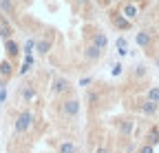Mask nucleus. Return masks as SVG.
<instances>
[{
    "mask_svg": "<svg viewBox=\"0 0 159 153\" xmlns=\"http://www.w3.org/2000/svg\"><path fill=\"white\" fill-rule=\"evenodd\" d=\"M146 73H148V71H146L144 65H137V67L133 69V78H135V80H142V78H146Z\"/></svg>",
    "mask_w": 159,
    "mask_h": 153,
    "instance_id": "20",
    "label": "nucleus"
},
{
    "mask_svg": "<svg viewBox=\"0 0 159 153\" xmlns=\"http://www.w3.org/2000/svg\"><path fill=\"white\" fill-rule=\"evenodd\" d=\"M115 45H117V49H128V42H126V38H124V36H119Z\"/></svg>",
    "mask_w": 159,
    "mask_h": 153,
    "instance_id": "25",
    "label": "nucleus"
},
{
    "mask_svg": "<svg viewBox=\"0 0 159 153\" xmlns=\"http://www.w3.org/2000/svg\"><path fill=\"white\" fill-rule=\"evenodd\" d=\"M111 25H113L117 31H128V29H133V20H128L122 11H111Z\"/></svg>",
    "mask_w": 159,
    "mask_h": 153,
    "instance_id": "4",
    "label": "nucleus"
},
{
    "mask_svg": "<svg viewBox=\"0 0 159 153\" xmlns=\"http://www.w3.org/2000/svg\"><path fill=\"white\" fill-rule=\"evenodd\" d=\"M80 149H77V144L73 142V140H62L57 144V153H77Z\"/></svg>",
    "mask_w": 159,
    "mask_h": 153,
    "instance_id": "15",
    "label": "nucleus"
},
{
    "mask_svg": "<svg viewBox=\"0 0 159 153\" xmlns=\"http://www.w3.org/2000/svg\"><path fill=\"white\" fill-rule=\"evenodd\" d=\"M146 142L152 144V146L159 144V127H150V129H148V133H146Z\"/></svg>",
    "mask_w": 159,
    "mask_h": 153,
    "instance_id": "18",
    "label": "nucleus"
},
{
    "mask_svg": "<svg viewBox=\"0 0 159 153\" xmlns=\"http://www.w3.org/2000/svg\"><path fill=\"white\" fill-rule=\"evenodd\" d=\"M80 100L77 98H66V100H62L60 102V113H62L64 118H69V120H73V118H77L80 116Z\"/></svg>",
    "mask_w": 159,
    "mask_h": 153,
    "instance_id": "2",
    "label": "nucleus"
},
{
    "mask_svg": "<svg viewBox=\"0 0 159 153\" xmlns=\"http://www.w3.org/2000/svg\"><path fill=\"white\" fill-rule=\"evenodd\" d=\"M137 153H155V146L152 144H148V142H144L142 146H139V151Z\"/></svg>",
    "mask_w": 159,
    "mask_h": 153,
    "instance_id": "24",
    "label": "nucleus"
},
{
    "mask_svg": "<svg viewBox=\"0 0 159 153\" xmlns=\"http://www.w3.org/2000/svg\"><path fill=\"white\" fill-rule=\"evenodd\" d=\"M20 51H22V49H20V45L13 40V38L5 40V53H7V58H9V60H16L18 55H20Z\"/></svg>",
    "mask_w": 159,
    "mask_h": 153,
    "instance_id": "9",
    "label": "nucleus"
},
{
    "mask_svg": "<svg viewBox=\"0 0 159 153\" xmlns=\"http://www.w3.org/2000/svg\"><path fill=\"white\" fill-rule=\"evenodd\" d=\"M122 69H124L122 65H115V67H113V75H119V73H122Z\"/></svg>",
    "mask_w": 159,
    "mask_h": 153,
    "instance_id": "27",
    "label": "nucleus"
},
{
    "mask_svg": "<svg viewBox=\"0 0 159 153\" xmlns=\"http://www.w3.org/2000/svg\"><path fill=\"white\" fill-rule=\"evenodd\" d=\"M33 49H35V40H33V38H29V40L25 42V47H22V51H25V53H33Z\"/></svg>",
    "mask_w": 159,
    "mask_h": 153,
    "instance_id": "22",
    "label": "nucleus"
},
{
    "mask_svg": "<svg viewBox=\"0 0 159 153\" xmlns=\"http://www.w3.org/2000/svg\"><path fill=\"white\" fill-rule=\"evenodd\" d=\"M117 129H119V133H122V136H130L133 129H135V122H133L130 118H124V120L117 122Z\"/></svg>",
    "mask_w": 159,
    "mask_h": 153,
    "instance_id": "14",
    "label": "nucleus"
},
{
    "mask_svg": "<svg viewBox=\"0 0 159 153\" xmlns=\"http://www.w3.org/2000/svg\"><path fill=\"white\" fill-rule=\"evenodd\" d=\"M31 67H33V55H31V53H25V65L20 67L18 73H20V75H27V73L31 71Z\"/></svg>",
    "mask_w": 159,
    "mask_h": 153,
    "instance_id": "19",
    "label": "nucleus"
},
{
    "mask_svg": "<svg viewBox=\"0 0 159 153\" xmlns=\"http://www.w3.org/2000/svg\"><path fill=\"white\" fill-rule=\"evenodd\" d=\"M95 153H108V146H99V149H97Z\"/></svg>",
    "mask_w": 159,
    "mask_h": 153,
    "instance_id": "28",
    "label": "nucleus"
},
{
    "mask_svg": "<svg viewBox=\"0 0 159 153\" xmlns=\"http://www.w3.org/2000/svg\"><path fill=\"white\" fill-rule=\"evenodd\" d=\"M137 111H139V113H144V116H157L159 102H152V100L144 98L142 102H137Z\"/></svg>",
    "mask_w": 159,
    "mask_h": 153,
    "instance_id": "6",
    "label": "nucleus"
},
{
    "mask_svg": "<svg viewBox=\"0 0 159 153\" xmlns=\"http://www.w3.org/2000/svg\"><path fill=\"white\" fill-rule=\"evenodd\" d=\"M91 42H93L95 47H99L102 51H106V49H108V36H106L104 31H95V33L91 36Z\"/></svg>",
    "mask_w": 159,
    "mask_h": 153,
    "instance_id": "12",
    "label": "nucleus"
},
{
    "mask_svg": "<svg viewBox=\"0 0 159 153\" xmlns=\"http://www.w3.org/2000/svg\"><path fill=\"white\" fill-rule=\"evenodd\" d=\"M0 38H2V40L13 38V27L9 25V20H2V22H0Z\"/></svg>",
    "mask_w": 159,
    "mask_h": 153,
    "instance_id": "17",
    "label": "nucleus"
},
{
    "mask_svg": "<svg viewBox=\"0 0 159 153\" xmlns=\"http://www.w3.org/2000/svg\"><path fill=\"white\" fill-rule=\"evenodd\" d=\"M102 55H104V51L99 49V47H95L93 42H89V45L84 47V60H89V62H97Z\"/></svg>",
    "mask_w": 159,
    "mask_h": 153,
    "instance_id": "8",
    "label": "nucleus"
},
{
    "mask_svg": "<svg viewBox=\"0 0 159 153\" xmlns=\"http://www.w3.org/2000/svg\"><path fill=\"white\" fill-rule=\"evenodd\" d=\"M106 2H111V5H117V2H122V0H106Z\"/></svg>",
    "mask_w": 159,
    "mask_h": 153,
    "instance_id": "29",
    "label": "nucleus"
},
{
    "mask_svg": "<svg viewBox=\"0 0 159 153\" xmlns=\"http://www.w3.org/2000/svg\"><path fill=\"white\" fill-rule=\"evenodd\" d=\"M93 82V78H82V80H80V87H89Z\"/></svg>",
    "mask_w": 159,
    "mask_h": 153,
    "instance_id": "26",
    "label": "nucleus"
},
{
    "mask_svg": "<svg viewBox=\"0 0 159 153\" xmlns=\"http://www.w3.org/2000/svg\"><path fill=\"white\" fill-rule=\"evenodd\" d=\"M0 11L5 16H13L16 13V0H0Z\"/></svg>",
    "mask_w": 159,
    "mask_h": 153,
    "instance_id": "16",
    "label": "nucleus"
},
{
    "mask_svg": "<svg viewBox=\"0 0 159 153\" xmlns=\"http://www.w3.org/2000/svg\"><path fill=\"white\" fill-rule=\"evenodd\" d=\"M33 122H35V113L31 111V109H22L16 116V122H13V131L18 133V136H22V133H27L31 127H33Z\"/></svg>",
    "mask_w": 159,
    "mask_h": 153,
    "instance_id": "1",
    "label": "nucleus"
},
{
    "mask_svg": "<svg viewBox=\"0 0 159 153\" xmlns=\"http://www.w3.org/2000/svg\"><path fill=\"white\" fill-rule=\"evenodd\" d=\"M18 98L22 100V102H33V100L38 98V91H35V87H33V84L25 82L22 87L18 89Z\"/></svg>",
    "mask_w": 159,
    "mask_h": 153,
    "instance_id": "5",
    "label": "nucleus"
},
{
    "mask_svg": "<svg viewBox=\"0 0 159 153\" xmlns=\"http://www.w3.org/2000/svg\"><path fill=\"white\" fill-rule=\"evenodd\" d=\"M7 82L2 80V82H0V107H2V102L7 100V87H5Z\"/></svg>",
    "mask_w": 159,
    "mask_h": 153,
    "instance_id": "23",
    "label": "nucleus"
},
{
    "mask_svg": "<svg viewBox=\"0 0 159 153\" xmlns=\"http://www.w3.org/2000/svg\"><path fill=\"white\" fill-rule=\"evenodd\" d=\"M80 2H82V5H86V2H89V0H80Z\"/></svg>",
    "mask_w": 159,
    "mask_h": 153,
    "instance_id": "32",
    "label": "nucleus"
},
{
    "mask_svg": "<svg viewBox=\"0 0 159 153\" xmlns=\"http://www.w3.org/2000/svg\"><path fill=\"white\" fill-rule=\"evenodd\" d=\"M122 13L128 18V20H137L139 18V5L137 2H124V7H122Z\"/></svg>",
    "mask_w": 159,
    "mask_h": 153,
    "instance_id": "11",
    "label": "nucleus"
},
{
    "mask_svg": "<svg viewBox=\"0 0 159 153\" xmlns=\"http://www.w3.org/2000/svg\"><path fill=\"white\" fill-rule=\"evenodd\" d=\"M155 65H157V67H159V55H157V58H155Z\"/></svg>",
    "mask_w": 159,
    "mask_h": 153,
    "instance_id": "31",
    "label": "nucleus"
},
{
    "mask_svg": "<svg viewBox=\"0 0 159 153\" xmlns=\"http://www.w3.org/2000/svg\"><path fill=\"white\" fill-rule=\"evenodd\" d=\"M2 20H7V18H5V13H2V11H0V22H2Z\"/></svg>",
    "mask_w": 159,
    "mask_h": 153,
    "instance_id": "30",
    "label": "nucleus"
},
{
    "mask_svg": "<svg viewBox=\"0 0 159 153\" xmlns=\"http://www.w3.org/2000/svg\"><path fill=\"white\" fill-rule=\"evenodd\" d=\"M13 75V65H11V60L9 58H5V60H0V78H2L5 82Z\"/></svg>",
    "mask_w": 159,
    "mask_h": 153,
    "instance_id": "13",
    "label": "nucleus"
},
{
    "mask_svg": "<svg viewBox=\"0 0 159 153\" xmlns=\"http://www.w3.org/2000/svg\"><path fill=\"white\" fill-rule=\"evenodd\" d=\"M53 40H55V38H53L51 33H47L44 38H40V40L35 42V51H38L40 55H47V53L53 49Z\"/></svg>",
    "mask_w": 159,
    "mask_h": 153,
    "instance_id": "7",
    "label": "nucleus"
},
{
    "mask_svg": "<svg viewBox=\"0 0 159 153\" xmlns=\"http://www.w3.org/2000/svg\"><path fill=\"white\" fill-rule=\"evenodd\" d=\"M146 98L152 100V102H159V87H150V89L146 91Z\"/></svg>",
    "mask_w": 159,
    "mask_h": 153,
    "instance_id": "21",
    "label": "nucleus"
},
{
    "mask_svg": "<svg viewBox=\"0 0 159 153\" xmlns=\"http://www.w3.org/2000/svg\"><path fill=\"white\" fill-rule=\"evenodd\" d=\"M71 89H73V84L66 78H62V75H55V78L51 80V93L53 95H66Z\"/></svg>",
    "mask_w": 159,
    "mask_h": 153,
    "instance_id": "3",
    "label": "nucleus"
},
{
    "mask_svg": "<svg viewBox=\"0 0 159 153\" xmlns=\"http://www.w3.org/2000/svg\"><path fill=\"white\" fill-rule=\"evenodd\" d=\"M135 42L142 47V49H150V45H152V31H139L137 36H135Z\"/></svg>",
    "mask_w": 159,
    "mask_h": 153,
    "instance_id": "10",
    "label": "nucleus"
}]
</instances>
